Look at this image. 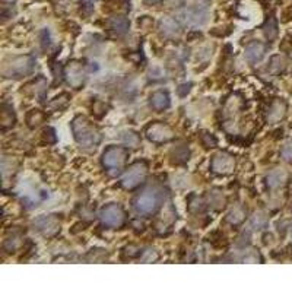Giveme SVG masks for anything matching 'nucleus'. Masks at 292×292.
I'll return each instance as SVG.
<instances>
[{"mask_svg":"<svg viewBox=\"0 0 292 292\" xmlns=\"http://www.w3.org/2000/svg\"><path fill=\"white\" fill-rule=\"evenodd\" d=\"M72 132L76 143L84 148V149H91L99 145L102 136L98 127L91 123L90 120L84 115H78L72 121Z\"/></svg>","mask_w":292,"mask_h":292,"instance_id":"f257e3e1","label":"nucleus"},{"mask_svg":"<svg viewBox=\"0 0 292 292\" xmlns=\"http://www.w3.org/2000/svg\"><path fill=\"white\" fill-rule=\"evenodd\" d=\"M35 68V59L29 54L6 59L1 65V76L4 79H22L31 75Z\"/></svg>","mask_w":292,"mask_h":292,"instance_id":"f03ea898","label":"nucleus"},{"mask_svg":"<svg viewBox=\"0 0 292 292\" xmlns=\"http://www.w3.org/2000/svg\"><path fill=\"white\" fill-rule=\"evenodd\" d=\"M164 200L162 192L157 187H149L139 193L133 200V207L139 215L151 216L155 215Z\"/></svg>","mask_w":292,"mask_h":292,"instance_id":"7ed1b4c3","label":"nucleus"},{"mask_svg":"<svg viewBox=\"0 0 292 292\" xmlns=\"http://www.w3.org/2000/svg\"><path fill=\"white\" fill-rule=\"evenodd\" d=\"M127 158H129V152H127L126 148H123V146H108L102 154L101 162L110 174H118L123 170Z\"/></svg>","mask_w":292,"mask_h":292,"instance_id":"20e7f679","label":"nucleus"},{"mask_svg":"<svg viewBox=\"0 0 292 292\" xmlns=\"http://www.w3.org/2000/svg\"><path fill=\"white\" fill-rule=\"evenodd\" d=\"M99 219L104 226L111 228V229H118L126 224V212L120 204L110 203L101 209Z\"/></svg>","mask_w":292,"mask_h":292,"instance_id":"39448f33","label":"nucleus"},{"mask_svg":"<svg viewBox=\"0 0 292 292\" xmlns=\"http://www.w3.org/2000/svg\"><path fill=\"white\" fill-rule=\"evenodd\" d=\"M148 177V167L145 162H135L127 168V171L121 177V186L126 190H133L143 184Z\"/></svg>","mask_w":292,"mask_h":292,"instance_id":"423d86ee","label":"nucleus"},{"mask_svg":"<svg viewBox=\"0 0 292 292\" xmlns=\"http://www.w3.org/2000/svg\"><path fill=\"white\" fill-rule=\"evenodd\" d=\"M180 22L186 23L189 26H203L207 22V7H203L199 4H193L189 6L186 9H183L179 12V18Z\"/></svg>","mask_w":292,"mask_h":292,"instance_id":"0eeeda50","label":"nucleus"},{"mask_svg":"<svg viewBox=\"0 0 292 292\" xmlns=\"http://www.w3.org/2000/svg\"><path fill=\"white\" fill-rule=\"evenodd\" d=\"M145 135L148 137V140H151L152 143H158V145H161V143H168V142H171V140L176 137L174 130H173L168 124H165V123H162V121L151 123V124L146 127Z\"/></svg>","mask_w":292,"mask_h":292,"instance_id":"6e6552de","label":"nucleus"},{"mask_svg":"<svg viewBox=\"0 0 292 292\" xmlns=\"http://www.w3.org/2000/svg\"><path fill=\"white\" fill-rule=\"evenodd\" d=\"M34 229L38 231L45 238H51L60 232L62 222L57 215H41L34 221Z\"/></svg>","mask_w":292,"mask_h":292,"instance_id":"1a4fd4ad","label":"nucleus"},{"mask_svg":"<svg viewBox=\"0 0 292 292\" xmlns=\"http://www.w3.org/2000/svg\"><path fill=\"white\" fill-rule=\"evenodd\" d=\"M65 78L72 88L79 90V88H82V85L87 81V70L81 62L73 60L65 68Z\"/></svg>","mask_w":292,"mask_h":292,"instance_id":"9d476101","label":"nucleus"},{"mask_svg":"<svg viewBox=\"0 0 292 292\" xmlns=\"http://www.w3.org/2000/svg\"><path fill=\"white\" fill-rule=\"evenodd\" d=\"M210 168L218 176H229L235 170V158L228 152H219L212 159Z\"/></svg>","mask_w":292,"mask_h":292,"instance_id":"9b49d317","label":"nucleus"},{"mask_svg":"<svg viewBox=\"0 0 292 292\" xmlns=\"http://www.w3.org/2000/svg\"><path fill=\"white\" fill-rule=\"evenodd\" d=\"M159 32L167 40H179L181 37V22L176 18L165 16L159 21Z\"/></svg>","mask_w":292,"mask_h":292,"instance_id":"f8f14e48","label":"nucleus"},{"mask_svg":"<svg viewBox=\"0 0 292 292\" xmlns=\"http://www.w3.org/2000/svg\"><path fill=\"white\" fill-rule=\"evenodd\" d=\"M266 54V44L260 43V41H251L246 45L244 50V57L250 65H257L263 60Z\"/></svg>","mask_w":292,"mask_h":292,"instance_id":"ddd939ff","label":"nucleus"},{"mask_svg":"<svg viewBox=\"0 0 292 292\" xmlns=\"http://www.w3.org/2000/svg\"><path fill=\"white\" fill-rule=\"evenodd\" d=\"M107 26H108V29L111 31L114 35L120 37V35H124L129 31L130 21L126 16H123V15H115V16H112V18L108 19Z\"/></svg>","mask_w":292,"mask_h":292,"instance_id":"4468645a","label":"nucleus"},{"mask_svg":"<svg viewBox=\"0 0 292 292\" xmlns=\"http://www.w3.org/2000/svg\"><path fill=\"white\" fill-rule=\"evenodd\" d=\"M149 104L155 111H164L171 105V98L170 94L167 91H155L151 98H149Z\"/></svg>","mask_w":292,"mask_h":292,"instance_id":"2eb2a0df","label":"nucleus"},{"mask_svg":"<svg viewBox=\"0 0 292 292\" xmlns=\"http://www.w3.org/2000/svg\"><path fill=\"white\" fill-rule=\"evenodd\" d=\"M266 181H268L269 189L276 190V189H279V187H282V186L287 184V181H288V173L285 170H282V168H275V170H272L269 174H268Z\"/></svg>","mask_w":292,"mask_h":292,"instance_id":"dca6fc26","label":"nucleus"},{"mask_svg":"<svg viewBox=\"0 0 292 292\" xmlns=\"http://www.w3.org/2000/svg\"><path fill=\"white\" fill-rule=\"evenodd\" d=\"M285 112H287V104L282 99H275L268 110V121L269 123L281 121L285 117Z\"/></svg>","mask_w":292,"mask_h":292,"instance_id":"f3484780","label":"nucleus"},{"mask_svg":"<svg viewBox=\"0 0 292 292\" xmlns=\"http://www.w3.org/2000/svg\"><path fill=\"white\" fill-rule=\"evenodd\" d=\"M69 102H70V95L68 92H62L60 95L54 97L48 104H47V108L50 112H57L63 111L65 108H68Z\"/></svg>","mask_w":292,"mask_h":292,"instance_id":"a211bd4d","label":"nucleus"},{"mask_svg":"<svg viewBox=\"0 0 292 292\" xmlns=\"http://www.w3.org/2000/svg\"><path fill=\"white\" fill-rule=\"evenodd\" d=\"M16 121V115L13 112L12 105L9 104H1V111H0V123H1V129L6 130L9 127H12Z\"/></svg>","mask_w":292,"mask_h":292,"instance_id":"6ab92c4d","label":"nucleus"},{"mask_svg":"<svg viewBox=\"0 0 292 292\" xmlns=\"http://www.w3.org/2000/svg\"><path fill=\"white\" fill-rule=\"evenodd\" d=\"M244 219H246V209L243 207V204H235L226 216V221L231 225H240Z\"/></svg>","mask_w":292,"mask_h":292,"instance_id":"aec40b11","label":"nucleus"},{"mask_svg":"<svg viewBox=\"0 0 292 292\" xmlns=\"http://www.w3.org/2000/svg\"><path fill=\"white\" fill-rule=\"evenodd\" d=\"M262 29H263V34H265L268 41H275L276 37H278V21H276V18L275 16L268 18L266 22L263 23Z\"/></svg>","mask_w":292,"mask_h":292,"instance_id":"412c9836","label":"nucleus"},{"mask_svg":"<svg viewBox=\"0 0 292 292\" xmlns=\"http://www.w3.org/2000/svg\"><path fill=\"white\" fill-rule=\"evenodd\" d=\"M45 114L41 110H31V111L26 114V124L29 129H35L38 126H41L44 123Z\"/></svg>","mask_w":292,"mask_h":292,"instance_id":"4be33fe9","label":"nucleus"},{"mask_svg":"<svg viewBox=\"0 0 292 292\" xmlns=\"http://www.w3.org/2000/svg\"><path fill=\"white\" fill-rule=\"evenodd\" d=\"M189 157H190V151L186 145H179L171 151L173 162L176 164H186L189 161Z\"/></svg>","mask_w":292,"mask_h":292,"instance_id":"5701e85b","label":"nucleus"},{"mask_svg":"<svg viewBox=\"0 0 292 292\" xmlns=\"http://www.w3.org/2000/svg\"><path fill=\"white\" fill-rule=\"evenodd\" d=\"M225 203H226V199L221 192H218V190L209 192V206H212L215 210L224 209Z\"/></svg>","mask_w":292,"mask_h":292,"instance_id":"b1692460","label":"nucleus"},{"mask_svg":"<svg viewBox=\"0 0 292 292\" xmlns=\"http://www.w3.org/2000/svg\"><path fill=\"white\" fill-rule=\"evenodd\" d=\"M121 140H123V143H124L126 146H129V148H139V145H140V137H139L137 133L132 132V130L123 132Z\"/></svg>","mask_w":292,"mask_h":292,"instance_id":"393cba45","label":"nucleus"},{"mask_svg":"<svg viewBox=\"0 0 292 292\" xmlns=\"http://www.w3.org/2000/svg\"><path fill=\"white\" fill-rule=\"evenodd\" d=\"M268 222H269L268 221V216L263 212H256L254 216L251 218V225L256 229H265L268 226Z\"/></svg>","mask_w":292,"mask_h":292,"instance_id":"a878e982","label":"nucleus"},{"mask_svg":"<svg viewBox=\"0 0 292 292\" xmlns=\"http://www.w3.org/2000/svg\"><path fill=\"white\" fill-rule=\"evenodd\" d=\"M200 139H202V143L204 148H215L216 143H218L216 137L212 135V133H207V132H203Z\"/></svg>","mask_w":292,"mask_h":292,"instance_id":"bb28decb","label":"nucleus"},{"mask_svg":"<svg viewBox=\"0 0 292 292\" xmlns=\"http://www.w3.org/2000/svg\"><path fill=\"white\" fill-rule=\"evenodd\" d=\"M240 260L244 263H256V262H262V256L256 250H251V251H247V254H244Z\"/></svg>","mask_w":292,"mask_h":292,"instance_id":"cd10ccee","label":"nucleus"},{"mask_svg":"<svg viewBox=\"0 0 292 292\" xmlns=\"http://www.w3.org/2000/svg\"><path fill=\"white\" fill-rule=\"evenodd\" d=\"M284 68H285V60L282 57H279V56H275L272 59V62H270V70L275 72V73H278V72H281Z\"/></svg>","mask_w":292,"mask_h":292,"instance_id":"c85d7f7f","label":"nucleus"},{"mask_svg":"<svg viewBox=\"0 0 292 292\" xmlns=\"http://www.w3.org/2000/svg\"><path fill=\"white\" fill-rule=\"evenodd\" d=\"M281 155H282V159L287 161V162H292V140L287 142L281 151Z\"/></svg>","mask_w":292,"mask_h":292,"instance_id":"c756f323","label":"nucleus"},{"mask_svg":"<svg viewBox=\"0 0 292 292\" xmlns=\"http://www.w3.org/2000/svg\"><path fill=\"white\" fill-rule=\"evenodd\" d=\"M158 253L155 250H146V251H143V254H142V262H145V263H152V262H157L158 260Z\"/></svg>","mask_w":292,"mask_h":292,"instance_id":"7c9ffc66","label":"nucleus"},{"mask_svg":"<svg viewBox=\"0 0 292 292\" xmlns=\"http://www.w3.org/2000/svg\"><path fill=\"white\" fill-rule=\"evenodd\" d=\"M43 139H44V142H47V143H54L57 140L56 130L53 127H47L44 132H43Z\"/></svg>","mask_w":292,"mask_h":292,"instance_id":"2f4dec72","label":"nucleus"},{"mask_svg":"<svg viewBox=\"0 0 292 292\" xmlns=\"http://www.w3.org/2000/svg\"><path fill=\"white\" fill-rule=\"evenodd\" d=\"M79 3H81V7H82V10L88 15L91 13L92 10H94V4H95V0H79Z\"/></svg>","mask_w":292,"mask_h":292,"instance_id":"473e14b6","label":"nucleus"},{"mask_svg":"<svg viewBox=\"0 0 292 292\" xmlns=\"http://www.w3.org/2000/svg\"><path fill=\"white\" fill-rule=\"evenodd\" d=\"M50 31L44 28V31L41 32V43H43V48H47L50 45Z\"/></svg>","mask_w":292,"mask_h":292,"instance_id":"72a5a7b5","label":"nucleus"},{"mask_svg":"<svg viewBox=\"0 0 292 292\" xmlns=\"http://www.w3.org/2000/svg\"><path fill=\"white\" fill-rule=\"evenodd\" d=\"M190 88H192V84L180 85V87H179V95H180V97H186V92L189 94V92H190Z\"/></svg>","mask_w":292,"mask_h":292,"instance_id":"f704fd0d","label":"nucleus"},{"mask_svg":"<svg viewBox=\"0 0 292 292\" xmlns=\"http://www.w3.org/2000/svg\"><path fill=\"white\" fill-rule=\"evenodd\" d=\"M195 1H196V4H199V6L209 7V4H210V1H212V0H195Z\"/></svg>","mask_w":292,"mask_h":292,"instance_id":"c9c22d12","label":"nucleus"},{"mask_svg":"<svg viewBox=\"0 0 292 292\" xmlns=\"http://www.w3.org/2000/svg\"><path fill=\"white\" fill-rule=\"evenodd\" d=\"M146 4H158V3H161L162 0H143Z\"/></svg>","mask_w":292,"mask_h":292,"instance_id":"e433bc0d","label":"nucleus"}]
</instances>
